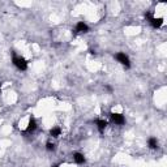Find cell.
I'll list each match as a JSON object with an SVG mask.
<instances>
[{"instance_id":"6da1fadb","label":"cell","mask_w":167,"mask_h":167,"mask_svg":"<svg viewBox=\"0 0 167 167\" xmlns=\"http://www.w3.org/2000/svg\"><path fill=\"white\" fill-rule=\"evenodd\" d=\"M13 64L16 65L20 71H25V69L28 68V63H26V60L24 59V57H21V56H14L13 57Z\"/></svg>"},{"instance_id":"7a4b0ae2","label":"cell","mask_w":167,"mask_h":167,"mask_svg":"<svg viewBox=\"0 0 167 167\" xmlns=\"http://www.w3.org/2000/svg\"><path fill=\"white\" fill-rule=\"evenodd\" d=\"M116 60L119 63H121L123 65H125L127 68H129L130 67V63H129V59H128V56L125 55V54H123V52H119V54H116Z\"/></svg>"},{"instance_id":"3957f363","label":"cell","mask_w":167,"mask_h":167,"mask_svg":"<svg viewBox=\"0 0 167 167\" xmlns=\"http://www.w3.org/2000/svg\"><path fill=\"white\" fill-rule=\"evenodd\" d=\"M111 119L115 124H124V121H125V119H124V116L121 114H111Z\"/></svg>"},{"instance_id":"277c9868","label":"cell","mask_w":167,"mask_h":167,"mask_svg":"<svg viewBox=\"0 0 167 167\" xmlns=\"http://www.w3.org/2000/svg\"><path fill=\"white\" fill-rule=\"evenodd\" d=\"M149 21H150L151 26H153L154 29H158V28H161V26L163 25V19H161V17H159V19H154V17H153V19L149 20Z\"/></svg>"},{"instance_id":"5b68a950","label":"cell","mask_w":167,"mask_h":167,"mask_svg":"<svg viewBox=\"0 0 167 167\" xmlns=\"http://www.w3.org/2000/svg\"><path fill=\"white\" fill-rule=\"evenodd\" d=\"M76 32L77 33H86V32H89V28H87L86 24L78 22L77 25H76Z\"/></svg>"},{"instance_id":"8992f818","label":"cell","mask_w":167,"mask_h":167,"mask_svg":"<svg viewBox=\"0 0 167 167\" xmlns=\"http://www.w3.org/2000/svg\"><path fill=\"white\" fill-rule=\"evenodd\" d=\"M73 159H75L76 163H78V165H81V163L85 162V157L81 153H75L73 154Z\"/></svg>"},{"instance_id":"52a82bcc","label":"cell","mask_w":167,"mask_h":167,"mask_svg":"<svg viewBox=\"0 0 167 167\" xmlns=\"http://www.w3.org/2000/svg\"><path fill=\"white\" fill-rule=\"evenodd\" d=\"M35 128H37V123H35V120L33 119V118H30V120H29V125H28V132H34Z\"/></svg>"},{"instance_id":"ba28073f","label":"cell","mask_w":167,"mask_h":167,"mask_svg":"<svg viewBox=\"0 0 167 167\" xmlns=\"http://www.w3.org/2000/svg\"><path fill=\"white\" fill-rule=\"evenodd\" d=\"M95 124L98 125V129H99V132H103L106 128V125H107V123H106L105 120H97L95 121Z\"/></svg>"},{"instance_id":"9c48e42d","label":"cell","mask_w":167,"mask_h":167,"mask_svg":"<svg viewBox=\"0 0 167 167\" xmlns=\"http://www.w3.org/2000/svg\"><path fill=\"white\" fill-rule=\"evenodd\" d=\"M149 148L150 149H156L157 148V145H158V142H157V138H154V137H151V138H149Z\"/></svg>"},{"instance_id":"30bf717a","label":"cell","mask_w":167,"mask_h":167,"mask_svg":"<svg viewBox=\"0 0 167 167\" xmlns=\"http://www.w3.org/2000/svg\"><path fill=\"white\" fill-rule=\"evenodd\" d=\"M50 133H51L52 137H59L60 133H62V130H60V128H52L50 130Z\"/></svg>"},{"instance_id":"8fae6325","label":"cell","mask_w":167,"mask_h":167,"mask_svg":"<svg viewBox=\"0 0 167 167\" xmlns=\"http://www.w3.org/2000/svg\"><path fill=\"white\" fill-rule=\"evenodd\" d=\"M46 149H47L48 151H54V150H55V145H54V144H51V142H48V144H47V146H46Z\"/></svg>"},{"instance_id":"7c38bea8","label":"cell","mask_w":167,"mask_h":167,"mask_svg":"<svg viewBox=\"0 0 167 167\" xmlns=\"http://www.w3.org/2000/svg\"><path fill=\"white\" fill-rule=\"evenodd\" d=\"M0 93H1V89H0Z\"/></svg>"}]
</instances>
